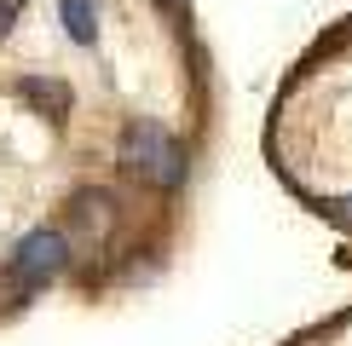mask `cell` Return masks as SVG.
I'll use <instances>...</instances> for the list:
<instances>
[{
	"instance_id": "3957f363",
	"label": "cell",
	"mask_w": 352,
	"mask_h": 346,
	"mask_svg": "<svg viewBox=\"0 0 352 346\" xmlns=\"http://www.w3.org/2000/svg\"><path fill=\"white\" fill-rule=\"evenodd\" d=\"M18 98H23V104H35L47 122H64V115H69V86H64V81L29 76V81H18Z\"/></svg>"
},
{
	"instance_id": "277c9868",
	"label": "cell",
	"mask_w": 352,
	"mask_h": 346,
	"mask_svg": "<svg viewBox=\"0 0 352 346\" xmlns=\"http://www.w3.org/2000/svg\"><path fill=\"white\" fill-rule=\"evenodd\" d=\"M58 18H64V35L76 47H93L98 41V0H58Z\"/></svg>"
},
{
	"instance_id": "ba28073f",
	"label": "cell",
	"mask_w": 352,
	"mask_h": 346,
	"mask_svg": "<svg viewBox=\"0 0 352 346\" xmlns=\"http://www.w3.org/2000/svg\"><path fill=\"white\" fill-rule=\"evenodd\" d=\"M156 6H168V0H156Z\"/></svg>"
},
{
	"instance_id": "52a82bcc",
	"label": "cell",
	"mask_w": 352,
	"mask_h": 346,
	"mask_svg": "<svg viewBox=\"0 0 352 346\" xmlns=\"http://www.w3.org/2000/svg\"><path fill=\"white\" fill-rule=\"evenodd\" d=\"M335 208H341V214H346V220H352V202H335Z\"/></svg>"
},
{
	"instance_id": "5b68a950",
	"label": "cell",
	"mask_w": 352,
	"mask_h": 346,
	"mask_svg": "<svg viewBox=\"0 0 352 346\" xmlns=\"http://www.w3.org/2000/svg\"><path fill=\"white\" fill-rule=\"evenodd\" d=\"M81 214H87V225H93V231H104L110 225V196L104 191H81L76 196V220H81Z\"/></svg>"
},
{
	"instance_id": "6da1fadb",
	"label": "cell",
	"mask_w": 352,
	"mask_h": 346,
	"mask_svg": "<svg viewBox=\"0 0 352 346\" xmlns=\"http://www.w3.org/2000/svg\"><path fill=\"white\" fill-rule=\"evenodd\" d=\"M122 168L133 173L139 185H156V191H168V185L185 179V156L179 144H173L156 122H133L122 133Z\"/></svg>"
},
{
	"instance_id": "7a4b0ae2",
	"label": "cell",
	"mask_w": 352,
	"mask_h": 346,
	"mask_svg": "<svg viewBox=\"0 0 352 346\" xmlns=\"http://www.w3.org/2000/svg\"><path fill=\"white\" fill-rule=\"evenodd\" d=\"M64 260H69V242L58 237V231H29V237L18 242V254H12V277L18 283H47L64 271Z\"/></svg>"
},
{
	"instance_id": "8992f818",
	"label": "cell",
	"mask_w": 352,
	"mask_h": 346,
	"mask_svg": "<svg viewBox=\"0 0 352 346\" xmlns=\"http://www.w3.org/2000/svg\"><path fill=\"white\" fill-rule=\"evenodd\" d=\"M18 12H23V0H0V35H6V29L18 23Z\"/></svg>"
}]
</instances>
